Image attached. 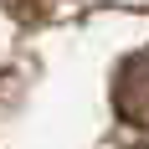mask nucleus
Wrapping results in <instances>:
<instances>
[{"label":"nucleus","instance_id":"f257e3e1","mask_svg":"<svg viewBox=\"0 0 149 149\" xmlns=\"http://www.w3.org/2000/svg\"><path fill=\"white\" fill-rule=\"evenodd\" d=\"M113 108L129 129H144L149 134V46H139L134 57L118 62L113 72Z\"/></svg>","mask_w":149,"mask_h":149}]
</instances>
